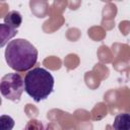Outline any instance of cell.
I'll return each instance as SVG.
<instances>
[{
	"label": "cell",
	"instance_id": "6da1fadb",
	"mask_svg": "<svg viewBox=\"0 0 130 130\" xmlns=\"http://www.w3.org/2000/svg\"><path fill=\"white\" fill-rule=\"evenodd\" d=\"M37 48L24 39L10 41L5 49V60L8 66L17 72L29 71L38 61Z\"/></svg>",
	"mask_w": 130,
	"mask_h": 130
},
{
	"label": "cell",
	"instance_id": "7a4b0ae2",
	"mask_svg": "<svg viewBox=\"0 0 130 130\" xmlns=\"http://www.w3.org/2000/svg\"><path fill=\"white\" fill-rule=\"evenodd\" d=\"M53 75L43 67H35L24 76L25 92L36 102L46 100L54 88Z\"/></svg>",
	"mask_w": 130,
	"mask_h": 130
},
{
	"label": "cell",
	"instance_id": "3957f363",
	"mask_svg": "<svg viewBox=\"0 0 130 130\" xmlns=\"http://www.w3.org/2000/svg\"><path fill=\"white\" fill-rule=\"evenodd\" d=\"M23 90H25L24 79L20 74L7 73L1 78L0 91L3 98L17 103L20 101Z\"/></svg>",
	"mask_w": 130,
	"mask_h": 130
},
{
	"label": "cell",
	"instance_id": "277c9868",
	"mask_svg": "<svg viewBox=\"0 0 130 130\" xmlns=\"http://www.w3.org/2000/svg\"><path fill=\"white\" fill-rule=\"evenodd\" d=\"M113 128L114 130H130V114H118L115 117Z\"/></svg>",
	"mask_w": 130,
	"mask_h": 130
},
{
	"label": "cell",
	"instance_id": "5b68a950",
	"mask_svg": "<svg viewBox=\"0 0 130 130\" xmlns=\"http://www.w3.org/2000/svg\"><path fill=\"white\" fill-rule=\"evenodd\" d=\"M17 34V29L5 24V23H1L0 24V47H4L5 44L10 40L12 39L15 35Z\"/></svg>",
	"mask_w": 130,
	"mask_h": 130
},
{
	"label": "cell",
	"instance_id": "8992f818",
	"mask_svg": "<svg viewBox=\"0 0 130 130\" xmlns=\"http://www.w3.org/2000/svg\"><path fill=\"white\" fill-rule=\"evenodd\" d=\"M4 20V23L17 29L21 22H22V16L21 14L18 12V11H15V10H12V11H9L3 18Z\"/></svg>",
	"mask_w": 130,
	"mask_h": 130
},
{
	"label": "cell",
	"instance_id": "52a82bcc",
	"mask_svg": "<svg viewBox=\"0 0 130 130\" xmlns=\"http://www.w3.org/2000/svg\"><path fill=\"white\" fill-rule=\"evenodd\" d=\"M15 125L14 120L8 115H1L0 117V130H12Z\"/></svg>",
	"mask_w": 130,
	"mask_h": 130
},
{
	"label": "cell",
	"instance_id": "ba28073f",
	"mask_svg": "<svg viewBox=\"0 0 130 130\" xmlns=\"http://www.w3.org/2000/svg\"><path fill=\"white\" fill-rule=\"evenodd\" d=\"M22 130H48V129L42 121L32 119V120H29L25 124V126Z\"/></svg>",
	"mask_w": 130,
	"mask_h": 130
}]
</instances>
